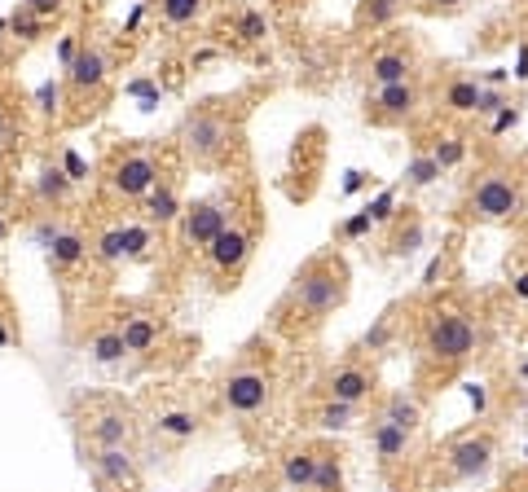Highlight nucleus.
<instances>
[{
	"label": "nucleus",
	"mask_w": 528,
	"mask_h": 492,
	"mask_svg": "<svg viewBox=\"0 0 528 492\" xmlns=\"http://www.w3.org/2000/svg\"><path fill=\"white\" fill-rule=\"evenodd\" d=\"M344 304H348V264L339 260L335 251H326V255H313V260L295 273L291 295H286V317H291L295 326L313 330Z\"/></svg>",
	"instance_id": "f257e3e1"
},
{
	"label": "nucleus",
	"mask_w": 528,
	"mask_h": 492,
	"mask_svg": "<svg viewBox=\"0 0 528 492\" xmlns=\"http://www.w3.org/2000/svg\"><path fill=\"white\" fill-rule=\"evenodd\" d=\"M176 145L194 167H220L234 145V119H229L225 102H203L185 110V119L176 123Z\"/></svg>",
	"instance_id": "f03ea898"
},
{
	"label": "nucleus",
	"mask_w": 528,
	"mask_h": 492,
	"mask_svg": "<svg viewBox=\"0 0 528 492\" xmlns=\"http://www.w3.org/2000/svg\"><path fill=\"white\" fill-rule=\"evenodd\" d=\"M480 343L471 312L462 308H432L423 321V356L436 365H462Z\"/></svg>",
	"instance_id": "7ed1b4c3"
},
{
	"label": "nucleus",
	"mask_w": 528,
	"mask_h": 492,
	"mask_svg": "<svg viewBox=\"0 0 528 492\" xmlns=\"http://www.w3.org/2000/svg\"><path fill=\"white\" fill-rule=\"evenodd\" d=\"M493 457H498V440L493 431H462L445 444L440 453V484H476V479L489 475Z\"/></svg>",
	"instance_id": "20e7f679"
},
{
	"label": "nucleus",
	"mask_w": 528,
	"mask_h": 492,
	"mask_svg": "<svg viewBox=\"0 0 528 492\" xmlns=\"http://www.w3.org/2000/svg\"><path fill=\"white\" fill-rule=\"evenodd\" d=\"M524 211V189L511 172H484L467 194V216L480 225H502Z\"/></svg>",
	"instance_id": "39448f33"
},
{
	"label": "nucleus",
	"mask_w": 528,
	"mask_h": 492,
	"mask_svg": "<svg viewBox=\"0 0 528 492\" xmlns=\"http://www.w3.org/2000/svg\"><path fill=\"white\" fill-rule=\"evenodd\" d=\"M273 400V374L269 369H229L220 378V405L238 418H251V413H264Z\"/></svg>",
	"instance_id": "423d86ee"
},
{
	"label": "nucleus",
	"mask_w": 528,
	"mask_h": 492,
	"mask_svg": "<svg viewBox=\"0 0 528 492\" xmlns=\"http://www.w3.org/2000/svg\"><path fill=\"white\" fill-rule=\"evenodd\" d=\"M234 225V198H198L181 211V246H190V251H207V246L216 242V233Z\"/></svg>",
	"instance_id": "0eeeda50"
},
{
	"label": "nucleus",
	"mask_w": 528,
	"mask_h": 492,
	"mask_svg": "<svg viewBox=\"0 0 528 492\" xmlns=\"http://www.w3.org/2000/svg\"><path fill=\"white\" fill-rule=\"evenodd\" d=\"M159 181H163V172H159V159H154L150 150H124L115 163H110V176H106L110 194L128 198V203L146 198Z\"/></svg>",
	"instance_id": "6e6552de"
},
{
	"label": "nucleus",
	"mask_w": 528,
	"mask_h": 492,
	"mask_svg": "<svg viewBox=\"0 0 528 492\" xmlns=\"http://www.w3.org/2000/svg\"><path fill=\"white\" fill-rule=\"evenodd\" d=\"M423 106V88L418 80H401V84H383L366 97V119L379 128H396V123H410Z\"/></svg>",
	"instance_id": "1a4fd4ad"
},
{
	"label": "nucleus",
	"mask_w": 528,
	"mask_h": 492,
	"mask_svg": "<svg viewBox=\"0 0 528 492\" xmlns=\"http://www.w3.org/2000/svg\"><path fill=\"white\" fill-rule=\"evenodd\" d=\"M326 400H339V405H370L374 400V391H379V378H374V369L370 365H357V361H348V365H339V369H330L326 374Z\"/></svg>",
	"instance_id": "9d476101"
},
{
	"label": "nucleus",
	"mask_w": 528,
	"mask_h": 492,
	"mask_svg": "<svg viewBox=\"0 0 528 492\" xmlns=\"http://www.w3.org/2000/svg\"><path fill=\"white\" fill-rule=\"evenodd\" d=\"M88 466H93L97 479H106L110 488L119 492H146V479H141V462L132 449H97L88 453Z\"/></svg>",
	"instance_id": "9b49d317"
},
{
	"label": "nucleus",
	"mask_w": 528,
	"mask_h": 492,
	"mask_svg": "<svg viewBox=\"0 0 528 492\" xmlns=\"http://www.w3.org/2000/svg\"><path fill=\"white\" fill-rule=\"evenodd\" d=\"M251 251H256V238H251V229H242L238 220L234 225H225L216 233V242L207 246V264L216 268L220 277H234V273H242V264L251 260Z\"/></svg>",
	"instance_id": "f8f14e48"
},
{
	"label": "nucleus",
	"mask_w": 528,
	"mask_h": 492,
	"mask_svg": "<svg viewBox=\"0 0 528 492\" xmlns=\"http://www.w3.org/2000/svg\"><path fill=\"white\" fill-rule=\"evenodd\" d=\"M84 427H88V444H97V449H132V444H137V422L119 405L97 409Z\"/></svg>",
	"instance_id": "ddd939ff"
},
{
	"label": "nucleus",
	"mask_w": 528,
	"mask_h": 492,
	"mask_svg": "<svg viewBox=\"0 0 528 492\" xmlns=\"http://www.w3.org/2000/svg\"><path fill=\"white\" fill-rule=\"evenodd\" d=\"M322 453H326V444H317V440L291 444V449H286V453L278 457V484H286L291 492H304L308 484H313Z\"/></svg>",
	"instance_id": "4468645a"
},
{
	"label": "nucleus",
	"mask_w": 528,
	"mask_h": 492,
	"mask_svg": "<svg viewBox=\"0 0 528 492\" xmlns=\"http://www.w3.org/2000/svg\"><path fill=\"white\" fill-rule=\"evenodd\" d=\"M106 75H110V62H106L102 44L84 40L80 49H75L71 66H66V88H71V93H97V88L106 84Z\"/></svg>",
	"instance_id": "2eb2a0df"
},
{
	"label": "nucleus",
	"mask_w": 528,
	"mask_h": 492,
	"mask_svg": "<svg viewBox=\"0 0 528 492\" xmlns=\"http://www.w3.org/2000/svg\"><path fill=\"white\" fill-rule=\"evenodd\" d=\"M370 444H374V457H379L383 471H396V466H405V462H410V453H414V435L401 431V427H392V422H383V418H374Z\"/></svg>",
	"instance_id": "dca6fc26"
},
{
	"label": "nucleus",
	"mask_w": 528,
	"mask_h": 492,
	"mask_svg": "<svg viewBox=\"0 0 528 492\" xmlns=\"http://www.w3.org/2000/svg\"><path fill=\"white\" fill-rule=\"evenodd\" d=\"M366 75H370L374 88L414 80V53H410V49H379V53H374V58L366 62Z\"/></svg>",
	"instance_id": "f3484780"
},
{
	"label": "nucleus",
	"mask_w": 528,
	"mask_h": 492,
	"mask_svg": "<svg viewBox=\"0 0 528 492\" xmlns=\"http://www.w3.org/2000/svg\"><path fill=\"white\" fill-rule=\"evenodd\" d=\"M374 418H383V422H392V427L418 435V427H423V400L410 396V391H388Z\"/></svg>",
	"instance_id": "a211bd4d"
},
{
	"label": "nucleus",
	"mask_w": 528,
	"mask_h": 492,
	"mask_svg": "<svg viewBox=\"0 0 528 492\" xmlns=\"http://www.w3.org/2000/svg\"><path fill=\"white\" fill-rule=\"evenodd\" d=\"M141 203H146V220L150 225H176V220H181V198H176V189H172V181H159L150 189L146 198H141Z\"/></svg>",
	"instance_id": "6ab92c4d"
},
{
	"label": "nucleus",
	"mask_w": 528,
	"mask_h": 492,
	"mask_svg": "<svg viewBox=\"0 0 528 492\" xmlns=\"http://www.w3.org/2000/svg\"><path fill=\"white\" fill-rule=\"evenodd\" d=\"M119 334H124V348H128V352H150L154 343L163 339V321L132 312V317L119 321Z\"/></svg>",
	"instance_id": "aec40b11"
},
{
	"label": "nucleus",
	"mask_w": 528,
	"mask_h": 492,
	"mask_svg": "<svg viewBox=\"0 0 528 492\" xmlns=\"http://www.w3.org/2000/svg\"><path fill=\"white\" fill-rule=\"evenodd\" d=\"M71 189L75 181L66 176V167H40V176H36V198L44 207H62L66 198H71Z\"/></svg>",
	"instance_id": "412c9836"
},
{
	"label": "nucleus",
	"mask_w": 528,
	"mask_h": 492,
	"mask_svg": "<svg viewBox=\"0 0 528 492\" xmlns=\"http://www.w3.org/2000/svg\"><path fill=\"white\" fill-rule=\"evenodd\" d=\"M304 492H344V453H339V449H330V444H326L322 462H317L313 484H308Z\"/></svg>",
	"instance_id": "4be33fe9"
},
{
	"label": "nucleus",
	"mask_w": 528,
	"mask_h": 492,
	"mask_svg": "<svg viewBox=\"0 0 528 492\" xmlns=\"http://www.w3.org/2000/svg\"><path fill=\"white\" fill-rule=\"evenodd\" d=\"M88 255V242L80 238V233H71V229H62L58 238L49 242V264L53 268H75Z\"/></svg>",
	"instance_id": "5701e85b"
},
{
	"label": "nucleus",
	"mask_w": 528,
	"mask_h": 492,
	"mask_svg": "<svg viewBox=\"0 0 528 492\" xmlns=\"http://www.w3.org/2000/svg\"><path fill=\"white\" fill-rule=\"evenodd\" d=\"M154 431L168 435V440H194L198 435V413L194 409H168L154 418Z\"/></svg>",
	"instance_id": "b1692460"
},
{
	"label": "nucleus",
	"mask_w": 528,
	"mask_h": 492,
	"mask_svg": "<svg viewBox=\"0 0 528 492\" xmlns=\"http://www.w3.org/2000/svg\"><path fill=\"white\" fill-rule=\"evenodd\" d=\"M480 106V80H449L445 84V110L454 115H476Z\"/></svg>",
	"instance_id": "393cba45"
},
{
	"label": "nucleus",
	"mask_w": 528,
	"mask_h": 492,
	"mask_svg": "<svg viewBox=\"0 0 528 492\" xmlns=\"http://www.w3.org/2000/svg\"><path fill=\"white\" fill-rule=\"evenodd\" d=\"M207 14V0H159V18L168 27H194Z\"/></svg>",
	"instance_id": "a878e982"
},
{
	"label": "nucleus",
	"mask_w": 528,
	"mask_h": 492,
	"mask_svg": "<svg viewBox=\"0 0 528 492\" xmlns=\"http://www.w3.org/2000/svg\"><path fill=\"white\" fill-rule=\"evenodd\" d=\"M357 405H339V400H322V405L313 409V422L322 431H348L352 422H357Z\"/></svg>",
	"instance_id": "bb28decb"
},
{
	"label": "nucleus",
	"mask_w": 528,
	"mask_h": 492,
	"mask_svg": "<svg viewBox=\"0 0 528 492\" xmlns=\"http://www.w3.org/2000/svg\"><path fill=\"white\" fill-rule=\"evenodd\" d=\"M88 352H93V361L97 365H115V361H124L128 348H124V334L115 330H102V334H93V343H88Z\"/></svg>",
	"instance_id": "cd10ccee"
},
{
	"label": "nucleus",
	"mask_w": 528,
	"mask_h": 492,
	"mask_svg": "<svg viewBox=\"0 0 528 492\" xmlns=\"http://www.w3.org/2000/svg\"><path fill=\"white\" fill-rule=\"evenodd\" d=\"M401 14V0H361L357 9V27H388V22Z\"/></svg>",
	"instance_id": "c85d7f7f"
},
{
	"label": "nucleus",
	"mask_w": 528,
	"mask_h": 492,
	"mask_svg": "<svg viewBox=\"0 0 528 492\" xmlns=\"http://www.w3.org/2000/svg\"><path fill=\"white\" fill-rule=\"evenodd\" d=\"M207 492H269V475L238 471V475H229V479H220V484H212Z\"/></svg>",
	"instance_id": "c756f323"
},
{
	"label": "nucleus",
	"mask_w": 528,
	"mask_h": 492,
	"mask_svg": "<svg viewBox=\"0 0 528 492\" xmlns=\"http://www.w3.org/2000/svg\"><path fill=\"white\" fill-rule=\"evenodd\" d=\"M436 176H440V163L432 154H418V159L405 167V189H423V185H432Z\"/></svg>",
	"instance_id": "7c9ffc66"
},
{
	"label": "nucleus",
	"mask_w": 528,
	"mask_h": 492,
	"mask_svg": "<svg viewBox=\"0 0 528 492\" xmlns=\"http://www.w3.org/2000/svg\"><path fill=\"white\" fill-rule=\"evenodd\" d=\"M418 242H423V225H418V216H410V225H396L388 255H414Z\"/></svg>",
	"instance_id": "2f4dec72"
},
{
	"label": "nucleus",
	"mask_w": 528,
	"mask_h": 492,
	"mask_svg": "<svg viewBox=\"0 0 528 492\" xmlns=\"http://www.w3.org/2000/svg\"><path fill=\"white\" fill-rule=\"evenodd\" d=\"M97 260H102V264L128 260V255H124V229H106L102 238H97Z\"/></svg>",
	"instance_id": "473e14b6"
},
{
	"label": "nucleus",
	"mask_w": 528,
	"mask_h": 492,
	"mask_svg": "<svg viewBox=\"0 0 528 492\" xmlns=\"http://www.w3.org/2000/svg\"><path fill=\"white\" fill-rule=\"evenodd\" d=\"M5 27H9V31H14V36H18V40H36V36H40V18H36V14H31V9H27V5H18V9H14V14H9V22H5Z\"/></svg>",
	"instance_id": "72a5a7b5"
},
{
	"label": "nucleus",
	"mask_w": 528,
	"mask_h": 492,
	"mask_svg": "<svg viewBox=\"0 0 528 492\" xmlns=\"http://www.w3.org/2000/svg\"><path fill=\"white\" fill-rule=\"evenodd\" d=\"M392 321H396V308L383 312V317H379V326H374V330L366 334V339H361V352H379L383 343H388V334H392Z\"/></svg>",
	"instance_id": "f704fd0d"
},
{
	"label": "nucleus",
	"mask_w": 528,
	"mask_h": 492,
	"mask_svg": "<svg viewBox=\"0 0 528 492\" xmlns=\"http://www.w3.org/2000/svg\"><path fill=\"white\" fill-rule=\"evenodd\" d=\"M150 242H154V238H150V229H141V225H124V255H128V260H141Z\"/></svg>",
	"instance_id": "c9c22d12"
},
{
	"label": "nucleus",
	"mask_w": 528,
	"mask_h": 492,
	"mask_svg": "<svg viewBox=\"0 0 528 492\" xmlns=\"http://www.w3.org/2000/svg\"><path fill=\"white\" fill-rule=\"evenodd\" d=\"M238 36H242V40H264V36H269V22H264V14L247 9V14L238 18Z\"/></svg>",
	"instance_id": "e433bc0d"
},
{
	"label": "nucleus",
	"mask_w": 528,
	"mask_h": 492,
	"mask_svg": "<svg viewBox=\"0 0 528 492\" xmlns=\"http://www.w3.org/2000/svg\"><path fill=\"white\" fill-rule=\"evenodd\" d=\"M432 159L440 163V167H454V163H462V137H445L432 150Z\"/></svg>",
	"instance_id": "4c0bfd02"
},
{
	"label": "nucleus",
	"mask_w": 528,
	"mask_h": 492,
	"mask_svg": "<svg viewBox=\"0 0 528 492\" xmlns=\"http://www.w3.org/2000/svg\"><path fill=\"white\" fill-rule=\"evenodd\" d=\"M392 207H396V189H383V194L374 198V203H370L366 211H370V220H374V225H383V220H392V216H396Z\"/></svg>",
	"instance_id": "58836bf2"
},
{
	"label": "nucleus",
	"mask_w": 528,
	"mask_h": 492,
	"mask_svg": "<svg viewBox=\"0 0 528 492\" xmlns=\"http://www.w3.org/2000/svg\"><path fill=\"white\" fill-rule=\"evenodd\" d=\"M22 5H27V9H31V14H36V18L44 22V18H53V14H62V5H66V0H22Z\"/></svg>",
	"instance_id": "ea45409f"
},
{
	"label": "nucleus",
	"mask_w": 528,
	"mask_h": 492,
	"mask_svg": "<svg viewBox=\"0 0 528 492\" xmlns=\"http://www.w3.org/2000/svg\"><path fill=\"white\" fill-rule=\"evenodd\" d=\"M58 102H62V88L58 84H44L40 88V110H44V115H58Z\"/></svg>",
	"instance_id": "a19ab883"
},
{
	"label": "nucleus",
	"mask_w": 528,
	"mask_h": 492,
	"mask_svg": "<svg viewBox=\"0 0 528 492\" xmlns=\"http://www.w3.org/2000/svg\"><path fill=\"white\" fill-rule=\"evenodd\" d=\"M370 225H374L370 211H361V216H352L348 225H344V238H361V233H370Z\"/></svg>",
	"instance_id": "79ce46f5"
},
{
	"label": "nucleus",
	"mask_w": 528,
	"mask_h": 492,
	"mask_svg": "<svg viewBox=\"0 0 528 492\" xmlns=\"http://www.w3.org/2000/svg\"><path fill=\"white\" fill-rule=\"evenodd\" d=\"M515 123H520V110H515V106H502L498 119H493V132H506V128H515Z\"/></svg>",
	"instance_id": "37998d69"
},
{
	"label": "nucleus",
	"mask_w": 528,
	"mask_h": 492,
	"mask_svg": "<svg viewBox=\"0 0 528 492\" xmlns=\"http://www.w3.org/2000/svg\"><path fill=\"white\" fill-rule=\"evenodd\" d=\"M440 273H445V255H436V260H432V264H427V273H423V290H432V286H440V282H436V277H440Z\"/></svg>",
	"instance_id": "c03bdc74"
},
{
	"label": "nucleus",
	"mask_w": 528,
	"mask_h": 492,
	"mask_svg": "<svg viewBox=\"0 0 528 492\" xmlns=\"http://www.w3.org/2000/svg\"><path fill=\"white\" fill-rule=\"evenodd\" d=\"M66 176H71V181H84V159H80V154H66Z\"/></svg>",
	"instance_id": "a18cd8bd"
},
{
	"label": "nucleus",
	"mask_w": 528,
	"mask_h": 492,
	"mask_svg": "<svg viewBox=\"0 0 528 492\" xmlns=\"http://www.w3.org/2000/svg\"><path fill=\"white\" fill-rule=\"evenodd\" d=\"M427 5H432V9H462L467 0H427Z\"/></svg>",
	"instance_id": "49530a36"
},
{
	"label": "nucleus",
	"mask_w": 528,
	"mask_h": 492,
	"mask_svg": "<svg viewBox=\"0 0 528 492\" xmlns=\"http://www.w3.org/2000/svg\"><path fill=\"white\" fill-rule=\"evenodd\" d=\"M515 295H520V299H528V273H520V277H515Z\"/></svg>",
	"instance_id": "de8ad7c7"
},
{
	"label": "nucleus",
	"mask_w": 528,
	"mask_h": 492,
	"mask_svg": "<svg viewBox=\"0 0 528 492\" xmlns=\"http://www.w3.org/2000/svg\"><path fill=\"white\" fill-rule=\"evenodd\" d=\"M93 492H119V488H110L106 479H97V475H93Z\"/></svg>",
	"instance_id": "09e8293b"
},
{
	"label": "nucleus",
	"mask_w": 528,
	"mask_h": 492,
	"mask_svg": "<svg viewBox=\"0 0 528 492\" xmlns=\"http://www.w3.org/2000/svg\"><path fill=\"white\" fill-rule=\"evenodd\" d=\"M383 492H414V488H401V484H388V488H383Z\"/></svg>",
	"instance_id": "8fccbe9b"
},
{
	"label": "nucleus",
	"mask_w": 528,
	"mask_h": 492,
	"mask_svg": "<svg viewBox=\"0 0 528 492\" xmlns=\"http://www.w3.org/2000/svg\"><path fill=\"white\" fill-rule=\"evenodd\" d=\"M520 374H524V378H528V361H524V365H520Z\"/></svg>",
	"instance_id": "3c124183"
}]
</instances>
